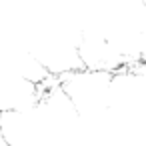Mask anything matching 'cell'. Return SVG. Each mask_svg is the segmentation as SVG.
Segmentation results:
<instances>
[{
    "mask_svg": "<svg viewBox=\"0 0 146 146\" xmlns=\"http://www.w3.org/2000/svg\"><path fill=\"white\" fill-rule=\"evenodd\" d=\"M46 84H40L18 68L0 60V116L36 106L44 96Z\"/></svg>",
    "mask_w": 146,
    "mask_h": 146,
    "instance_id": "cell-1",
    "label": "cell"
}]
</instances>
